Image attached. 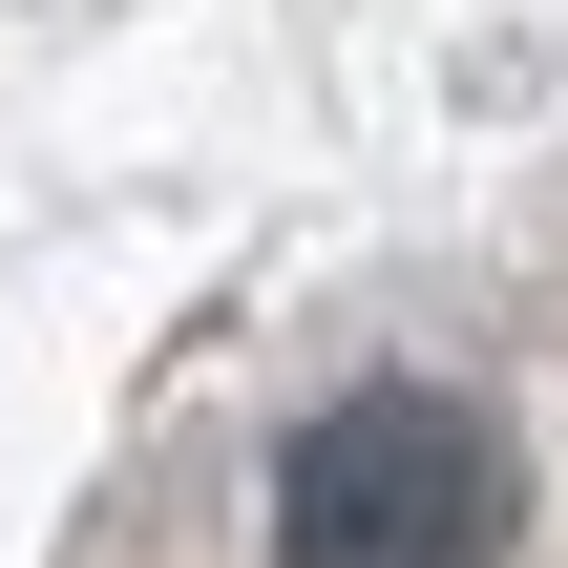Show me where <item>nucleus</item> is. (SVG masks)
Masks as SVG:
<instances>
[{
  "label": "nucleus",
  "mask_w": 568,
  "mask_h": 568,
  "mask_svg": "<svg viewBox=\"0 0 568 568\" xmlns=\"http://www.w3.org/2000/svg\"><path fill=\"white\" fill-rule=\"evenodd\" d=\"M506 527H527V464L443 379H358L274 464V568H506Z\"/></svg>",
  "instance_id": "nucleus-1"
}]
</instances>
